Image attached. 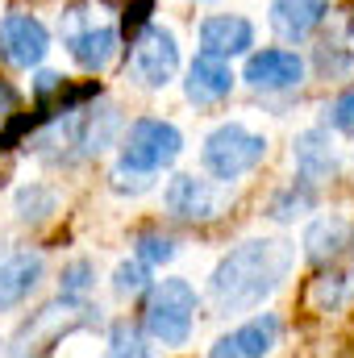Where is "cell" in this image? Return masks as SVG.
I'll return each instance as SVG.
<instances>
[{"instance_id": "5bb4252c", "label": "cell", "mask_w": 354, "mask_h": 358, "mask_svg": "<svg viewBox=\"0 0 354 358\" xmlns=\"http://www.w3.org/2000/svg\"><path fill=\"white\" fill-rule=\"evenodd\" d=\"M292 159H296V179H304L313 187H321L325 179H334L342 171V155H338V146H334L325 125H313V129L296 134Z\"/></svg>"}, {"instance_id": "8992f818", "label": "cell", "mask_w": 354, "mask_h": 358, "mask_svg": "<svg viewBox=\"0 0 354 358\" xmlns=\"http://www.w3.org/2000/svg\"><path fill=\"white\" fill-rule=\"evenodd\" d=\"M263 159H267V138L255 134L250 125H242V121L217 125L204 138V146H200V167L217 183H238L242 176H250Z\"/></svg>"}, {"instance_id": "7a4b0ae2", "label": "cell", "mask_w": 354, "mask_h": 358, "mask_svg": "<svg viewBox=\"0 0 354 358\" xmlns=\"http://www.w3.org/2000/svg\"><path fill=\"white\" fill-rule=\"evenodd\" d=\"M117 129H121V113L113 100L71 104L46 121V129L34 138V150L46 163H80L104 155L117 142Z\"/></svg>"}, {"instance_id": "30bf717a", "label": "cell", "mask_w": 354, "mask_h": 358, "mask_svg": "<svg viewBox=\"0 0 354 358\" xmlns=\"http://www.w3.org/2000/svg\"><path fill=\"white\" fill-rule=\"evenodd\" d=\"M163 208L167 217L187 221V225H204V221H217L221 208H225V192L217 179L192 176V171H179L167 179L163 187Z\"/></svg>"}, {"instance_id": "d4e9b609", "label": "cell", "mask_w": 354, "mask_h": 358, "mask_svg": "<svg viewBox=\"0 0 354 358\" xmlns=\"http://www.w3.org/2000/svg\"><path fill=\"white\" fill-rule=\"evenodd\" d=\"M325 129L354 138V84L342 92V96H334V100L325 104Z\"/></svg>"}, {"instance_id": "2e32d148", "label": "cell", "mask_w": 354, "mask_h": 358, "mask_svg": "<svg viewBox=\"0 0 354 358\" xmlns=\"http://www.w3.org/2000/svg\"><path fill=\"white\" fill-rule=\"evenodd\" d=\"M238 84L234 67L225 59H213V55H196L187 63V76H183V96L196 104V108H208V104H221Z\"/></svg>"}, {"instance_id": "f546056e", "label": "cell", "mask_w": 354, "mask_h": 358, "mask_svg": "<svg viewBox=\"0 0 354 358\" xmlns=\"http://www.w3.org/2000/svg\"><path fill=\"white\" fill-rule=\"evenodd\" d=\"M108 358H121V355H108Z\"/></svg>"}, {"instance_id": "ac0fdd59", "label": "cell", "mask_w": 354, "mask_h": 358, "mask_svg": "<svg viewBox=\"0 0 354 358\" xmlns=\"http://www.w3.org/2000/svg\"><path fill=\"white\" fill-rule=\"evenodd\" d=\"M342 246H351V225L342 217H317L304 229V259L309 263H334L342 255Z\"/></svg>"}, {"instance_id": "f1b7e54d", "label": "cell", "mask_w": 354, "mask_h": 358, "mask_svg": "<svg viewBox=\"0 0 354 358\" xmlns=\"http://www.w3.org/2000/svg\"><path fill=\"white\" fill-rule=\"evenodd\" d=\"M351 250H354V229H351Z\"/></svg>"}, {"instance_id": "484cf974", "label": "cell", "mask_w": 354, "mask_h": 358, "mask_svg": "<svg viewBox=\"0 0 354 358\" xmlns=\"http://www.w3.org/2000/svg\"><path fill=\"white\" fill-rule=\"evenodd\" d=\"M150 187H155V179H150V176H134V171H125V167H117V171H113V192L142 196V192H150Z\"/></svg>"}, {"instance_id": "83f0119b", "label": "cell", "mask_w": 354, "mask_h": 358, "mask_svg": "<svg viewBox=\"0 0 354 358\" xmlns=\"http://www.w3.org/2000/svg\"><path fill=\"white\" fill-rule=\"evenodd\" d=\"M146 13H150V0H138L134 8H125V29H138L146 21Z\"/></svg>"}, {"instance_id": "ffe728a7", "label": "cell", "mask_w": 354, "mask_h": 358, "mask_svg": "<svg viewBox=\"0 0 354 358\" xmlns=\"http://www.w3.org/2000/svg\"><path fill=\"white\" fill-rule=\"evenodd\" d=\"M313 208H317V187L304 183V179H296V183H288V187L271 200L267 217L279 221V225H288V221H296V217H304V213H313Z\"/></svg>"}, {"instance_id": "603a6c76", "label": "cell", "mask_w": 354, "mask_h": 358, "mask_svg": "<svg viewBox=\"0 0 354 358\" xmlns=\"http://www.w3.org/2000/svg\"><path fill=\"white\" fill-rule=\"evenodd\" d=\"M92 283H96V263L92 259H71L63 275H59V296H76V300H84L92 292Z\"/></svg>"}, {"instance_id": "6da1fadb", "label": "cell", "mask_w": 354, "mask_h": 358, "mask_svg": "<svg viewBox=\"0 0 354 358\" xmlns=\"http://www.w3.org/2000/svg\"><path fill=\"white\" fill-rule=\"evenodd\" d=\"M296 267V242L288 238H250L234 246L208 275V304L221 317L255 313L288 283Z\"/></svg>"}, {"instance_id": "8fae6325", "label": "cell", "mask_w": 354, "mask_h": 358, "mask_svg": "<svg viewBox=\"0 0 354 358\" xmlns=\"http://www.w3.org/2000/svg\"><path fill=\"white\" fill-rule=\"evenodd\" d=\"M309 76V63L288 50V46H267V50H250L246 55V67H242V80L250 92H263V96H279V92H296Z\"/></svg>"}, {"instance_id": "9c48e42d", "label": "cell", "mask_w": 354, "mask_h": 358, "mask_svg": "<svg viewBox=\"0 0 354 358\" xmlns=\"http://www.w3.org/2000/svg\"><path fill=\"white\" fill-rule=\"evenodd\" d=\"M50 55V29L42 17H34L29 8H8L0 17V59L17 71H34L42 67Z\"/></svg>"}, {"instance_id": "277c9868", "label": "cell", "mask_w": 354, "mask_h": 358, "mask_svg": "<svg viewBox=\"0 0 354 358\" xmlns=\"http://www.w3.org/2000/svg\"><path fill=\"white\" fill-rule=\"evenodd\" d=\"M59 34H63V46H67L71 63L88 76H100L121 50V29L100 17L96 0H76L59 17Z\"/></svg>"}, {"instance_id": "4fadbf2b", "label": "cell", "mask_w": 354, "mask_h": 358, "mask_svg": "<svg viewBox=\"0 0 354 358\" xmlns=\"http://www.w3.org/2000/svg\"><path fill=\"white\" fill-rule=\"evenodd\" d=\"M196 38H200V55H213V59H225V63L229 59H246L255 50V25L242 13H213V17H204Z\"/></svg>"}, {"instance_id": "d6986e66", "label": "cell", "mask_w": 354, "mask_h": 358, "mask_svg": "<svg viewBox=\"0 0 354 358\" xmlns=\"http://www.w3.org/2000/svg\"><path fill=\"white\" fill-rule=\"evenodd\" d=\"M55 208H59V192L46 187V183H21V187L13 192V213H17V221H25V225H42Z\"/></svg>"}, {"instance_id": "52a82bcc", "label": "cell", "mask_w": 354, "mask_h": 358, "mask_svg": "<svg viewBox=\"0 0 354 358\" xmlns=\"http://www.w3.org/2000/svg\"><path fill=\"white\" fill-rule=\"evenodd\" d=\"M84 325H96V308H92L88 300L59 296L55 304L38 308V313L17 329V342H13L8 358H38V355H46L59 338H67V334H76V329H84Z\"/></svg>"}, {"instance_id": "5b68a950", "label": "cell", "mask_w": 354, "mask_h": 358, "mask_svg": "<svg viewBox=\"0 0 354 358\" xmlns=\"http://www.w3.org/2000/svg\"><path fill=\"white\" fill-rule=\"evenodd\" d=\"M183 155V134L176 121L163 117H138L129 121V129L121 134V159L117 167L134 171V176H159L167 167H176Z\"/></svg>"}, {"instance_id": "7402d4cb", "label": "cell", "mask_w": 354, "mask_h": 358, "mask_svg": "<svg viewBox=\"0 0 354 358\" xmlns=\"http://www.w3.org/2000/svg\"><path fill=\"white\" fill-rule=\"evenodd\" d=\"M351 296H354V275L351 271H330V275H321V279L313 283V304H317L321 313L342 308Z\"/></svg>"}, {"instance_id": "44dd1931", "label": "cell", "mask_w": 354, "mask_h": 358, "mask_svg": "<svg viewBox=\"0 0 354 358\" xmlns=\"http://www.w3.org/2000/svg\"><path fill=\"white\" fill-rule=\"evenodd\" d=\"M176 255H179V242L167 238V234H159V229H142V234L134 238V259L150 271L176 263Z\"/></svg>"}, {"instance_id": "ba28073f", "label": "cell", "mask_w": 354, "mask_h": 358, "mask_svg": "<svg viewBox=\"0 0 354 358\" xmlns=\"http://www.w3.org/2000/svg\"><path fill=\"white\" fill-rule=\"evenodd\" d=\"M125 71L138 88L146 92H163L179 76V42L167 25H146L134 34L129 42V59Z\"/></svg>"}, {"instance_id": "4316f807", "label": "cell", "mask_w": 354, "mask_h": 358, "mask_svg": "<svg viewBox=\"0 0 354 358\" xmlns=\"http://www.w3.org/2000/svg\"><path fill=\"white\" fill-rule=\"evenodd\" d=\"M17 104H21L17 88H13L8 80H0V121H4V117H13V113H17Z\"/></svg>"}, {"instance_id": "cb8c5ba5", "label": "cell", "mask_w": 354, "mask_h": 358, "mask_svg": "<svg viewBox=\"0 0 354 358\" xmlns=\"http://www.w3.org/2000/svg\"><path fill=\"white\" fill-rule=\"evenodd\" d=\"M150 283H155V279H150V267H142L138 259H134V263H121V267L113 271V292H117V296H142Z\"/></svg>"}, {"instance_id": "e0dca14e", "label": "cell", "mask_w": 354, "mask_h": 358, "mask_svg": "<svg viewBox=\"0 0 354 358\" xmlns=\"http://www.w3.org/2000/svg\"><path fill=\"white\" fill-rule=\"evenodd\" d=\"M42 271H46V263H42L38 250H17V255H8V259L0 263V313L25 304V300L34 296V287L42 283Z\"/></svg>"}, {"instance_id": "3957f363", "label": "cell", "mask_w": 354, "mask_h": 358, "mask_svg": "<svg viewBox=\"0 0 354 358\" xmlns=\"http://www.w3.org/2000/svg\"><path fill=\"white\" fill-rule=\"evenodd\" d=\"M196 308H200V296L187 279H159L146 287V308H142V329L155 346L163 350H179L187 346L192 329H196Z\"/></svg>"}, {"instance_id": "4dcf8cb0", "label": "cell", "mask_w": 354, "mask_h": 358, "mask_svg": "<svg viewBox=\"0 0 354 358\" xmlns=\"http://www.w3.org/2000/svg\"><path fill=\"white\" fill-rule=\"evenodd\" d=\"M0 346H4V342H0Z\"/></svg>"}, {"instance_id": "7c38bea8", "label": "cell", "mask_w": 354, "mask_h": 358, "mask_svg": "<svg viewBox=\"0 0 354 358\" xmlns=\"http://www.w3.org/2000/svg\"><path fill=\"white\" fill-rule=\"evenodd\" d=\"M283 338V321L275 313H255L250 321L234 325L229 334H221L213 342L208 358H267Z\"/></svg>"}, {"instance_id": "9a60e30c", "label": "cell", "mask_w": 354, "mask_h": 358, "mask_svg": "<svg viewBox=\"0 0 354 358\" xmlns=\"http://www.w3.org/2000/svg\"><path fill=\"white\" fill-rule=\"evenodd\" d=\"M330 4H334V0H271L267 21H271V29H275L279 42L300 46V42H309V38L325 25Z\"/></svg>"}]
</instances>
